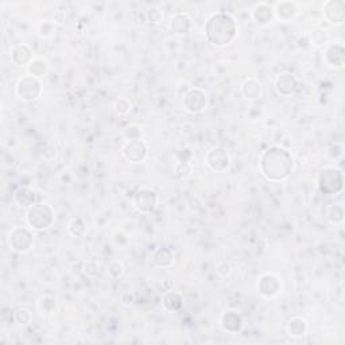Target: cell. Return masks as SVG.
Returning a JSON list of instances; mask_svg holds the SVG:
<instances>
[{
	"mask_svg": "<svg viewBox=\"0 0 345 345\" xmlns=\"http://www.w3.org/2000/svg\"><path fill=\"white\" fill-rule=\"evenodd\" d=\"M260 169L270 181H282L287 178L293 170L291 154L281 147H271L263 154Z\"/></svg>",
	"mask_w": 345,
	"mask_h": 345,
	"instance_id": "6da1fadb",
	"label": "cell"
},
{
	"mask_svg": "<svg viewBox=\"0 0 345 345\" xmlns=\"http://www.w3.org/2000/svg\"><path fill=\"white\" fill-rule=\"evenodd\" d=\"M206 37L213 45H228L236 35V24L231 16L225 14H216L206 23Z\"/></svg>",
	"mask_w": 345,
	"mask_h": 345,
	"instance_id": "7a4b0ae2",
	"label": "cell"
},
{
	"mask_svg": "<svg viewBox=\"0 0 345 345\" xmlns=\"http://www.w3.org/2000/svg\"><path fill=\"white\" fill-rule=\"evenodd\" d=\"M342 173L334 167H326L320 171L319 186L325 194H336L342 189Z\"/></svg>",
	"mask_w": 345,
	"mask_h": 345,
	"instance_id": "3957f363",
	"label": "cell"
},
{
	"mask_svg": "<svg viewBox=\"0 0 345 345\" xmlns=\"http://www.w3.org/2000/svg\"><path fill=\"white\" fill-rule=\"evenodd\" d=\"M54 212L47 204L34 205L27 213V221L35 229H45L53 224Z\"/></svg>",
	"mask_w": 345,
	"mask_h": 345,
	"instance_id": "277c9868",
	"label": "cell"
},
{
	"mask_svg": "<svg viewBox=\"0 0 345 345\" xmlns=\"http://www.w3.org/2000/svg\"><path fill=\"white\" fill-rule=\"evenodd\" d=\"M41 93V85L34 77H24L16 85V96L24 101H33Z\"/></svg>",
	"mask_w": 345,
	"mask_h": 345,
	"instance_id": "5b68a950",
	"label": "cell"
},
{
	"mask_svg": "<svg viewBox=\"0 0 345 345\" xmlns=\"http://www.w3.org/2000/svg\"><path fill=\"white\" fill-rule=\"evenodd\" d=\"M31 243H33L31 233L24 228H15L10 233V246L12 247V250L18 252H24L29 250Z\"/></svg>",
	"mask_w": 345,
	"mask_h": 345,
	"instance_id": "8992f818",
	"label": "cell"
},
{
	"mask_svg": "<svg viewBox=\"0 0 345 345\" xmlns=\"http://www.w3.org/2000/svg\"><path fill=\"white\" fill-rule=\"evenodd\" d=\"M206 163L208 166L215 171L225 170L229 165V155L224 148L216 147L210 150V152L206 156Z\"/></svg>",
	"mask_w": 345,
	"mask_h": 345,
	"instance_id": "52a82bcc",
	"label": "cell"
},
{
	"mask_svg": "<svg viewBox=\"0 0 345 345\" xmlns=\"http://www.w3.org/2000/svg\"><path fill=\"white\" fill-rule=\"evenodd\" d=\"M134 204L141 212H152L156 204L155 193L150 189H141L134 198Z\"/></svg>",
	"mask_w": 345,
	"mask_h": 345,
	"instance_id": "ba28073f",
	"label": "cell"
},
{
	"mask_svg": "<svg viewBox=\"0 0 345 345\" xmlns=\"http://www.w3.org/2000/svg\"><path fill=\"white\" fill-rule=\"evenodd\" d=\"M206 105V95L201 89H192L185 96V108L192 114L200 112Z\"/></svg>",
	"mask_w": 345,
	"mask_h": 345,
	"instance_id": "9c48e42d",
	"label": "cell"
},
{
	"mask_svg": "<svg viewBox=\"0 0 345 345\" xmlns=\"http://www.w3.org/2000/svg\"><path fill=\"white\" fill-rule=\"evenodd\" d=\"M325 15L330 23L340 24L345 18V3L341 0H332L325 4Z\"/></svg>",
	"mask_w": 345,
	"mask_h": 345,
	"instance_id": "30bf717a",
	"label": "cell"
},
{
	"mask_svg": "<svg viewBox=\"0 0 345 345\" xmlns=\"http://www.w3.org/2000/svg\"><path fill=\"white\" fill-rule=\"evenodd\" d=\"M259 293L264 297H274L277 296L279 290H281V283L275 275L271 274H266L260 278L259 281Z\"/></svg>",
	"mask_w": 345,
	"mask_h": 345,
	"instance_id": "8fae6325",
	"label": "cell"
},
{
	"mask_svg": "<svg viewBox=\"0 0 345 345\" xmlns=\"http://www.w3.org/2000/svg\"><path fill=\"white\" fill-rule=\"evenodd\" d=\"M124 156L131 162H141L147 155V147L139 139L129 142L124 148Z\"/></svg>",
	"mask_w": 345,
	"mask_h": 345,
	"instance_id": "7c38bea8",
	"label": "cell"
},
{
	"mask_svg": "<svg viewBox=\"0 0 345 345\" xmlns=\"http://www.w3.org/2000/svg\"><path fill=\"white\" fill-rule=\"evenodd\" d=\"M275 88L279 95H291L297 89V80L291 73H282L275 80Z\"/></svg>",
	"mask_w": 345,
	"mask_h": 345,
	"instance_id": "4fadbf2b",
	"label": "cell"
},
{
	"mask_svg": "<svg viewBox=\"0 0 345 345\" xmlns=\"http://www.w3.org/2000/svg\"><path fill=\"white\" fill-rule=\"evenodd\" d=\"M345 51L342 45H333L330 46L329 49L326 50L325 60L326 64L329 66H334V68H342L345 60Z\"/></svg>",
	"mask_w": 345,
	"mask_h": 345,
	"instance_id": "5bb4252c",
	"label": "cell"
},
{
	"mask_svg": "<svg viewBox=\"0 0 345 345\" xmlns=\"http://www.w3.org/2000/svg\"><path fill=\"white\" fill-rule=\"evenodd\" d=\"M171 31L177 35L186 34L190 29V19L186 14H178L171 20Z\"/></svg>",
	"mask_w": 345,
	"mask_h": 345,
	"instance_id": "9a60e30c",
	"label": "cell"
},
{
	"mask_svg": "<svg viewBox=\"0 0 345 345\" xmlns=\"http://www.w3.org/2000/svg\"><path fill=\"white\" fill-rule=\"evenodd\" d=\"M223 328L228 332H237L242 326V320H240V315L235 311H227V314L223 315Z\"/></svg>",
	"mask_w": 345,
	"mask_h": 345,
	"instance_id": "2e32d148",
	"label": "cell"
},
{
	"mask_svg": "<svg viewBox=\"0 0 345 345\" xmlns=\"http://www.w3.org/2000/svg\"><path fill=\"white\" fill-rule=\"evenodd\" d=\"M11 60L18 65H24L31 60V50L26 45L15 46L11 51Z\"/></svg>",
	"mask_w": 345,
	"mask_h": 345,
	"instance_id": "e0dca14e",
	"label": "cell"
},
{
	"mask_svg": "<svg viewBox=\"0 0 345 345\" xmlns=\"http://www.w3.org/2000/svg\"><path fill=\"white\" fill-rule=\"evenodd\" d=\"M243 93L246 96L247 99L255 100L259 99L260 96H262V85L260 83L254 78H250V80H247L243 85Z\"/></svg>",
	"mask_w": 345,
	"mask_h": 345,
	"instance_id": "ac0fdd59",
	"label": "cell"
},
{
	"mask_svg": "<svg viewBox=\"0 0 345 345\" xmlns=\"http://www.w3.org/2000/svg\"><path fill=\"white\" fill-rule=\"evenodd\" d=\"M152 260L158 267H170L173 263V254L167 248H158L152 255Z\"/></svg>",
	"mask_w": 345,
	"mask_h": 345,
	"instance_id": "d6986e66",
	"label": "cell"
},
{
	"mask_svg": "<svg viewBox=\"0 0 345 345\" xmlns=\"http://www.w3.org/2000/svg\"><path fill=\"white\" fill-rule=\"evenodd\" d=\"M15 200L20 206H31V205H34L35 194L29 188H20L15 193Z\"/></svg>",
	"mask_w": 345,
	"mask_h": 345,
	"instance_id": "ffe728a7",
	"label": "cell"
},
{
	"mask_svg": "<svg viewBox=\"0 0 345 345\" xmlns=\"http://www.w3.org/2000/svg\"><path fill=\"white\" fill-rule=\"evenodd\" d=\"M254 18L258 23L266 24V23H269L270 20H271V18H273V11H271V8H270L269 6L260 4V6H258V7L255 8Z\"/></svg>",
	"mask_w": 345,
	"mask_h": 345,
	"instance_id": "44dd1931",
	"label": "cell"
},
{
	"mask_svg": "<svg viewBox=\"0 0 345 345\" xmlns=\"http://www.w3.org/2000/svg\"><path fill=\"white\" fill-rule=\"evenodd\" d=\"M287 330L293 337H300V336H304L305 330H306V324L304 320L294 319L288 323Z\"/></svg>",
	"mask_w": 345,
	"mask_h": 345,
	"instance_id": "7402d4cb",
	"label": "cell"
},
{
	"mask_svg": "<svg viewBox=\"0 0 345 345\" xmlns=\"http://www.w3.org/2000/svg\"><path fill=\"white\" fill-rule=\"evenodd\" d=\"M278 15L281 16L282 19H291L293 16L296 15L297 8L294 3H288V2H284V3L278 4Z\"/></svg>",
	"mask_w": 345,
	"mask_h": 345,
	"instance_id": "603a6c76",
	"label": "cell"
},
{
	"mask_svg": "<svg viewBox=\"0 0 345 345\" xmlns=\"http://www.w3.org/2000/svg\"><path fill=\"white\" fill-rule=\"evenodd\" d=\"M163 304L165 306L169 309V310H178L181 305H182V300H181V297L177 294V293H169L165 296L163 298Z\"/></svg>",
	"mask_w": 345,
	"mask_h": 345,
	"instance_id": "cb8c5ba5",
	"label": "cell"
},
{
	"mask_svg": "<svg viewBox=\"0 0 345 345\" xmlns=\"http://www.w3.org/2000/svg\"><path fill=\"white\" fill-rule=\"evenodd\" d=\"M46 72V62L42 61V60H35V61L31 62L30 66V73L33 76H41Z\"/></svg>",
	"mask_w": 345,
	"mask_h": 345,
	"instance_id": "d4e9b609",
	"label": "cell"
},
{
	"mask_svg": "<svg viewBox=\"0 0 345 345\" xmlns=\"http://www.w3.org/2000/svg\"><path fill=\"white\" fill-rule=\"evenodd\" d=\"M344 216V210L340 205H333L329 210V219L332 223H340Z\"/></svg>",
	"mask_w": 345,
	"mask_h": 345,
	"instance_id": "484cf974",
	"label": "cell"
},
{
	"mask_svg": "<svg viewBox=\"0 0 345 345\" xmlns=\"http://www.w3.org/2000/svg\"><path fill=\"white\" fill-rule=\"evenodd\" d=\"M15 320L19 324H27L31 320V314L30 311L27 310V309H19V310H16L15 313Z\"/></svg>",
	"mask_w": 345,
	"mask_h": 345,
	"instance_id": "4316f807",
	"label": "cell"
},
{
	"mask_svg": "<svg viewBox=\"0 0 345 345\" xmlns=\"http://www.w3.org/2000/svg\"><path fill=\"white\" fill-rule=\"evenodd\" d=\"M100 270H101V267H100L99 263L88 262L87 264H85V274L89 275V277H96V275H99Z\"/></svg>",
	"mask_w": 345,
	"mask_h": 345,
	"instance_id": "83f0119b",
	"label": "cell"
},
{
	"mask_svg": "<svg viewBox=\"0 0 345 345\" xmlns=\"http://www.w3.org/2000/svg\"><path fill=\"white\" fill-rule=\"evenodd\" d=\"M69 231H70V233L74 236L81 235V232H84V225L83 223H81L80 219H76V220H73L72 223H70V225H69Z\"/></svg>",
	"mask_w": 345,
	"mask_h": 345,
	"instance_id": "f1b7e54d",
	"label": "cell"
},
{
	"mask_svg": "<svg viewBox=\"0 0 345 345\" xmlns=\"http://www.w3.org/2000/svg\"><path fill=\"white\" fill-rule=\"evenodd\" d=\"M115 107H116V111H118L119 114H127L129 110H131V104H129L127 100H118L116 101V104H115Z\"/></svg>",
	"mask_w": 345,
	"mask_h": 345,
	"instance_id": "f546056e",
	"label": "cell"
},
{
	"mask_svg": "<svg viewBox=\"0 0 345 345\" xmlns=\"http://www.w3.org/2000/svg\"><path fill=\"white\" fill-rule=\"evenodd\" d=\"M115 264H116V267H114V264H112V263H110V273L112 274L115 278L122 277L123 273H124V269H123L122 263L116 262V260H115Z\"/></svg>",
	"mask_w": 345,
	"mask_h": 345,
	"instance_id": "4dcf8cb0",
	"label": "cell"
},
{
	"mask_svg": "<svg viewBox=\"0 0 345 345\" xmlns=\"http://www.w3.org/2000/svg\"><path fill=\"white\" fill-rule=\"evenodd\" d=\"M311 41H313V43L317 46L324 45L326 42L325 33H323V31H315L314 34H313V37H311Z\"/></svg>",
	"mask_w": 345,
	"mask_h": 345,
	"instance_id": "1f68e13d",
	"label": "cell"
}]
</instances>
